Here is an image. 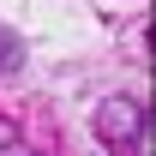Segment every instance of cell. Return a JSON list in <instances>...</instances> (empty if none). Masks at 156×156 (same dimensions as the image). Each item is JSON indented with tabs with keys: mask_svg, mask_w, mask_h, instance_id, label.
Wrapping results in <instances>:
<instances>
[{
	"mask_svg": "<svg viewBox=\"0 0 156 156\" xmlns=\"http://www.w3.org/2000/svg\"><path fill=\"white\" fill-rule=\"evenodd\" d=\"M96 138H102V144H114L120 156H132L138 144H144V108L126 102V96H108V102L96 108Z\"/></svg>",
	"mask_w": 156,
	"mask_h": 156,
	"instance_id": "cell-1",
	"label": "cell"
},
{
	"mask_svg": "<svg viewBox=\"0 0 156 156\" xmlns=\"http://www.w3.org/2000/svg\"><path fill=\"white\" fill-rule=\"evenodd\" d=\"M18 54H24L18 36H6V30H0V72H12V66H18Z\"/></svg>",
	"mask_w": 156,
	"mask_h": 156,
	"instance_id": "cell-2",
	"label": "cell"
},
{
	"mask_svg": "<svg viewBox=\"0 0 156 156\" xmlns=\"http://www.w3.org/2000/svg\"><path fill=\"white\" fill-rule=\"evenodd\" d=\"M12 144H18V126H12V120H6V114H0V156H6V150H12Z\"/></svg>",
	"mask_w": 156,
	"mask_h": 156,
	"instance_id": "cell-3",
	"label": "cell"
}]
</instances>
